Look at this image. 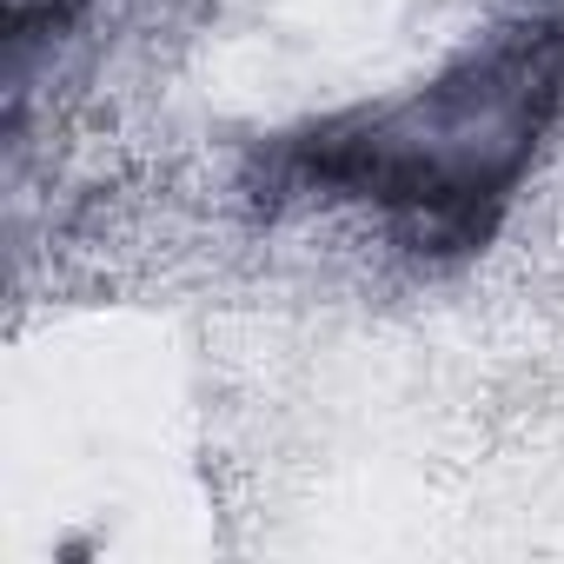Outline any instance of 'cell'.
Here are the masks:
<instances>
[{
    "label": "cell",
    "mask_w": 564,
    "mask_h": 564,
    "mask_svg": "<svg viewBox=\"0 0 564 564\" xmlns=\"http://www.w3.org/2000/svg\"><path fill=\"white\" fill-rule=\"evenodd\" d=\"M564 107V8L524 14L432 87L339 113L272 153V180L386 213L419 252H471Z\"/></svg>",
    "instance_id": "6da1fadb"
}]
</instances>
